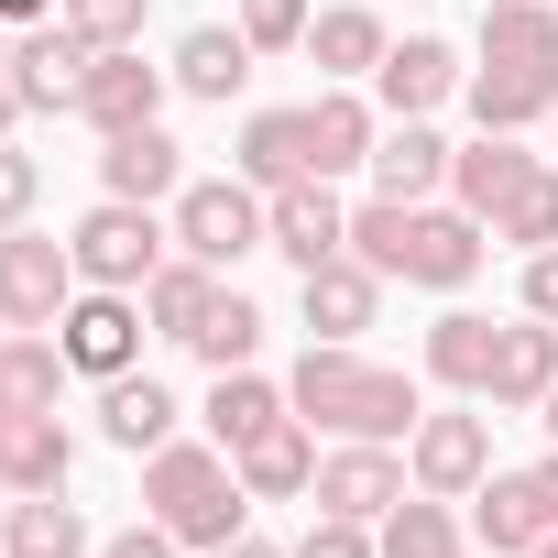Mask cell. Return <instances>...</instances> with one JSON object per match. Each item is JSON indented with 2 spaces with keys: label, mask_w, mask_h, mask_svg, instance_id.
Returning a JSON list of instances; mask_svg holds the SVG:
<instances>
[{
  "label": "cell",
  "mask_w": 558,
  "mask_h": 558,
  "mask_svg": "<svg viewBox=\"0 0 558 558\" xmlns=\"http://www.w3.org/2000/svg\"><path fill=\"white\" fill-rule=\"evenodd\" d=\"M351 252L384 274V286L405 274V286L460 296L471 274H482V252H493V241H482V219H471L460 197H449V208H438V197H427V208H416V197H373V208H351Z\"/></svg>",
  "instance_id": "6da1fadb"
},
{
  "label": "cell",
  "mask_w": 558,
  "mask_h": 558,
  "mask_svg": "<svg viewBox=\"0 0 558 558\" xmlns=\"http://www.w3.org/2000/svg\"><path fill=\"white\" fill-rule=\"evenodd\" d=\"M286 405L307 416V427H329V438H416V384L405 373H384V362H362L351 340H307V362H296V384H286Z\"/></svg>",
  "instance_id": "7a4b0ae2"
},
{
  "label": "cell",
  "mask_w": 558,
  "mask_h": 558,
  "mask_svg": "<svg viewBox=\"0 0 558 558\" xmlns=\"http://www.w3.org/2000/svg\"><path fill=\"white\" fill-rule=\"evenodd\" d=\"M143 514H154L175 547H230V536H241V514H252V493H241L230 449L165 438V449L143 460Z\"/></svg>",
  "instance_id": "3957f363"
},
{
  "label": "cell",
  "mask_w": 558,
  "mask_h": 558,
  "mask_svg": "<svg viewBox=\"0 0 558 558\" xmlns=\"http://www.w3.org/2000/svg\"><path fill=\"white\" fill-rule=\"evenodd\" d=\"M165 230H175V252H197L208 274H230L241 252H274V219H263V186H252V175H186Z\"/></svg>",
  "instance_id": "277c9868"
},
{
  "label": "cell",
  "mask_w": 558,
  "mask_h": 558,
  "mask_svg": "<svg viewBox=\"0 0 558 558\" xmlns=\"http://www.w3.org/2000/svg\"><path fill=\"white\" fill-rule=\"evenodd\" d=\"M77 252L45 241V230H0V329H56L77 307Z\"/></svg>",
  "instance_id": "5b68a950"
},
{
  "label": "cell",
  "mask_w": 558,
  "mask_h": 558,
  "mask_svg": "<svg viewBox=\"0 0 558 558\" xmlns=\"http://www.w3.org/2000/svg\"><path fill=\"white\" fill-rule=\"evenodd\" d=\"M165 241H175V230H154V208H132V197H99V208L66 230L77 274H88V286H121V296H143V286H154Z\"/></svg>",
  "instance_id": "8992f818"
},
{
  "label": "cell",
  "mask_w": 558,
  "mask_h": 558,
  "mask_svg": "<svg viewBox=\"0 0 558 558\" xmlns=\"http://www.w3.org/2000/svg\"><path fill=\"white\" fill-rule=\"evenodd\" d=\"M143 296H121V286H77V307L56 318V340H66V362L88 373V384H110V373H143Z\"/></svg>",
  "instance_id": "52a82bcc"
},
{
  "label": "cell",
  "mask_w": 558,
  "mask_h": 558,
  "mask_svg": "<svg viewBox=\"0 0 558 558\" xmlns=\"http://www.w3.org/2000/svg\"><path fill=\"white\" fill-rule=\"evenodd\" d=\"M405 493H416V471H405L384 438H340V449L318 460V482H307V504H318V514H351V525H384Z\"/></svg>",
  "instance_id": "ba28073f"
},
{
  "label": "cell",
  "mask_w": 558,
  "mask_h": 558,
  "mask_svg": "<svg viewBox=\"0 0 558 558\" xmlns=\"http://www.w3.org/2000/svg\"><path fill=\"white\" fill-rule=\"evenodd\" d=\"M405 471H416V493H449V504H471V493L493 482V416H471V405H449V416H416V438H405Z\"/></svg>",
  "instance_id": "9c48e42d"
},
{
  "label": "cell",
  "mask_w": 558,
  "mask_h": 558,
  "mask_svg": "<svg viewBox=\"0 0 558 558\" xmlns=\"http://www.w3.org/2000/svg\"><path fill=\"white\" fill-rule=\"evenodd\" d=\"M165 88H175V66H143V45H110V56H88V88H77V121L110 143V132H143L154 110H165Z\"/></svg>",
  "instance_id": "30bf717a"
},
{
  "label": "cell",
  "mask_w": 558,
  "mask_h": 558,
  "mask_svg": "<svg viewBox=\"0 0 558 558\" xmlns=\"http://www.w3.org/2000/svg\"><path fill=\"white\" fill-rule=\"evenodd\" d=\"M88 34L56 12V23H34V34H12V88H23V110H77V88H88Z\"/></svg>",
  "instance_id": "8fae6325"
},
{
  "label": "cell",
  "mask_w": 558,
  "mask_h": 558,
  "mask_svg": "<svg viewBox=\"0 0 558 558\" xmlns=\"http://www.w3.org/2000/svg\"><path fill=\"white\" fill-rule=\"evenodd\" d=\"M263 219H274V252H286L296 274H318V263H340V252H351V208L329 197V175L274 186V197H263Z\"/></svg>",
  "instance_id": "7c38bea8"
},
{
  "label": "cell",
  "mask_w": 558,
  "mask_h": 558,
  "mask_svg": "<svg viewBox=\"0 0 558 558\" xmlns=\"http://www.w3.org/2000/svg\"><path fill=\"white\" fill-rule=\"evenodd\" d=\"M99 186H110V197H132V208H165V197L186 186V143H175L165 121L110 132V143H99Z\"/></svg>",
  "instance_id": "4fadbf2b"
},
{
  "label": "cell",
  "mask_w": 558,
  "mask_h": 558,
  "mask_svg": "<svg viewBox=\"0 0 558 558\" xmlns=\"http://www.w3.org/2000/svg\"><path fill=\"white\" fill-rule=\"evenodd\" d=\"M296 307H307V329H318V340H362V329L384 318V274H373L362 252H340V263L296 274Z\"/></svg>",
  "instance_id": "5bb4252c"
},
{
  "label": "cell",
  "mask_w": 558,
  "mask_h": 558,
  "mask_svg": "<svg viewBox=\"0 0 558 558\" xmlns=\"http://www.w3.org/2000/svg\"><path fill=\"white\" fill-rule=\"evenodd\" d=\"M449 88H460V56H449L438 34H405V45H384V66H373V99H384L395 121H427Z\"/></svg>",
  "instance_id": "9a60e30c"
},
{
  "label": "cell",
  "mask_w": 558,
  "mask_h": 558,
  "mask_svg": "<svg viewBox=\"0 0 558 558\" xmlns=\"http://www.w3.org/2000/svg\"><path fill=\"white\" fill-rule=\"evenodd\" d=\"M493 416H525V405H547L558 395V329L547 318H514L504 340H493Z\"/></svg>",
  "instance_id": "2e32d148"
},
{
  "label": "cell",
  "mask_w": 558,
  "mask_h": 558,
  "mask_svg": "<svg viewBox=\"0 0 558 558\" xmlns=\"http://www.w3.org/2000/svg\"><path fill=\"white\" fill-rule=\"evenodd\" d=\"M230 175H252L263 197H274V186H307V175H318L307 110H252V121H241V154H230Z\"/></svg>",
  "instance_id": "e0dca14e"
},
{
  "label": "cell",
  "mask_w": 558,
  "mask_h": 558,
  "mask_svg": "<svg viewBox=\"0 0 558 558\" xmlns=\"http://www.w3.org/2000/svg\"><path fill=\"white\" fill-rule=\"evenodd\" d=\"M230 471H241V493H252V504H296V493L318 482V427H307V416L263 427L252 449H230Z\"/></svg>",
  "instance_id": "ac0fdd59"
},
{
  "label": "cell",
  "mask_w": 558,
  "mask_h": 558,
  "mask_svg": "<svg viewBox=\"0 0 558 558\" xmlns=\"http://www.w3.org/2000/svg\"><path fill=\"white\" fill-rule=\"evenodd\" d=\"M547 110H558V66H504V56L471 66V121H482V132H525V121H547Z\"/></svg>",
  "instance_id": "d6986e66"
},
{
  "label": "cell",
  "mask_w": 558,
  "mask_h": 558,
  "mask_svg": "<svg viewBox=\"0 0 558 558\" xmlns=\"http://www.w3.org/2000/svg\"><path fill=\"white\" fill-rule=\"evenodd\" d=\"M99 438L132 449V460H154V449L175 438V395H165L154 373H110V384H99Z\"/></svg>",
  "instance_id": "ffe728a7"
},
{
  "label": "cell",
  "mask_w": 558,
  "mask_h": 558,
  "mask_svg": "<svg viewBox=\"0 0 558 558\" xmlns=\"http://www.w3.org/2000/svg\"><path fill=\"white\" fill-rule=\"evenodd\" d=\"M471 536H482V558H525V547L558 536V525H547V504H536L525 471H493V482L471 493Z\"/></svg>",
  "instance_id": "44dd1931"
},
{
  "label": "cell",
  "mask_w": 558,
  "mask_h": 558,
  "mask_svg": "<svg viewBox=\"0 0 558 558\" xmlns=\"http://www.w3.org/2000/svg\"><path fill=\"white\" fill-rule=\"evenodd\" d=\"M0 558H99V536H88V514L66 493H23L0 514Z\"/></svg>",
  "instance_id": "7402d4cb"
},
{
  "label": "cell",
  "mask_w": 558,
  "mask_h": 558,
  "mask_svg": "<svg viewBox=\"0 0 558 558\" xmlns=\"http://www.w3.org/2000/svg\"><path fill=\"white\" fill-rule=\"evenodd\" d=\"M241 77H252V34H241V23H197V34L175 45V88H186V99L230 110V99H241Z\"/></svg>",
  "instance_id": "603a6c76"
},
{
  "label": "cell",
  "mask_w": 558,
  "mask_h": 558,
  "mask_svg": "<svg viewBox=\"0 0 558 558\" xmlns=\"http://www.w3.org/2000/svg\"><path fill=\"white\" fill-rule=\"evenodd\" d=\"M525 175H536V154H525L514 132H482L471 154H449V197H460V208H471L482 230H493V208H504V197H514Z\"/></svg>",
  "instance_id": "cb8c5ba5"
},
{
  "label": "cell",
  "mask_w": 558,
  "mask_h": 558,
  "mask_svg": "<svg viewBox=\"0 0 558 558\" xmlns=\"http://www.w3.org/2000/svg\"><path fill=\"white\" fill-rule=\"evenodd\" d=\"M286 416H296V405H286V384H263L252 362L208 384V438H219V449H252L263 427H286Z\"/></svg>",
  "instance_id": "d4e9b609"
},
{
  "label": "cell",
  "mask_w": 558,
  "mask_h": 558,
  "mask_svg": "<svg viewBox=\"0 0 558 558\" xmlns=\"http://www.w3.org/2000/svg\"><path fill=\"white\" fill-rule=\"evenodd\" d=\"M66 471H77V438H66L56 405H34L12 427V449H0V482H12V493H66Z\"/></svg>",
  "instance_id": "484cf974"
},
{
  "label": "cell",
  "mask_w": 558,
  "mask_h": 558,
  "mask_svg": "<svg viewBox=\"0 0 558 558\" xmlns=\"http://www.w3.org/2000/svg\"><path fill=\"white\" fill-rule=\"evenodd\" d=\"M307 143H318V175H351V165H373L384 121H373V99H351V88H318V99H307Z\"/></svg>",
  "instance_id": "4316f807"
},
{
  "label": "cell",
  "mask_w": 558,
  "mask_h": 558,
  "mask_svg": "<svg viewBox=\"0 0 558 558\" xmlns=\"http://www.w3.org/2000/svg\"><path fill=\"white\" fill-rule=\"evenodd\" d=\"M373 186H384V197H416V208H427V197L449 186V143H438L427 121H395V132L373 143Z\"/></svg>",
  "instance_id": "83f0119b"
},
{
  "label": "cell",
  "mask_w": 558,
  "mask_h": 558,
  "mask_svg": "<svg viewBox=\"0 0 558 558\" xmlns=\"http://www.w3.org/2000/svg\"><path fill=\"white\" fill-rule=\"evenodd\" d=\"M493 318H471V307H449L438 329H427V384H449V395H482L493 384Z\"/></svg>",
  "instance_id": "f1b7e54d"
},
{
  "label": "cell",
  "mask_w": 558,
  "mask_h": 558,
  "mask_svg": "<svg viewBox=\"0 0 558 558\" xmlns=\"http://www.w3.org/2000/svg\"><path fill=\"white\" fill-rule=\"evenodd\" d=\"M208 296H219V274H208L197 252H175V263H154V286H143V318H154V340H197V318H208Z\"/></svg>",
  "instance_id": "f546056e"
},
{
  "label": "cell",
  "mask_w": 558,
  "mask_h": 558,
  "mask_svg": "<svg viewBox=\"0 0 558 558\" xmlns=\"http://www.w3.org/2000/svg\"><path fill=\"white\" fill-rule=\"evenodd\" d=\"M307 56H318V77H340V88H351V77H373V66H384V23L362 12V0H340V12H318V23H307Z\"/></svg>",
  "instance_id": "4dcf8cb0"
},
{
  "label": "cell",
  "mask_w": 558,
  "mask_h": 558,
  "mask_svg": "<svg viewBox=\"0 0 558 558\" xmlns=\"http://www.w3.org/2000/svg\"><path fill=\"white\" fill-rule=\"evenodd\" d=\"M373 547H384V558H460V514H449V493H405V504L373 525Z\"/></svg>",
  "instance_id": "1f68e13d"
},
{
  "label": "cell",
  "mask_w": 558,
  "mask_h": 558,
  "mask_svg": "<svg viewBox=\"0 0 558 558\" xmlns=\"http://www.w3.org/2000/svg\"><path fill=\"white\" fill-rule=\"evenodd\" d=\"M482 56H504V66H558V12H547V0H493V12H482Z\"/></svg>",
  "instance_id": "d6a6232c"
},
{
  "label": "cell",
  "mask_w": 558,
  "mask_h": 558,
  "mask_svg": "<svg viewBox=\"0 0 558 558\" xmlns=\"http://www.w3.org/2000/svg\"><path fill=\"white\" fill-rule=\"evenodd\" d=\"M186 351H197V362H208V373H241V362H252V351H263V307H252V296H241V286H219V296H208V318H197V340H186Z\"/></svg>",
  "instance_id": "836d02e7"
},
{
  "label": "cell",
  "mask_w": 558,
  "mask_h": 558,
  "mask_svg": "<svg viewBox=\"0 0 558 558\" xmlns=\"http://www.w3.org/2000/svg\"><path fill=\"white\" fill-rule=\"evenodd\" d=\"M77 362H66V340L56 329H0V384H12L23 405H56V384H66Z\"/></svg>",
  "instance_id": "e575fe53"
},
{
  "label": "cell",
  "mask_w": 558,
  "mask_h": 558,
  "mask_svg": "<svg viewBox=\"0 0 558 558\" xmlns=\"http://www.w3.org/2000/svg\"><path fill=\"white\" fill-rule=\"evenodd\" d=\"M493 241H514V252H558V165H536V175L493 208Z\"/></svg>",
  "instance_id": "d590c367"
},
{
  "label": "cell",
  "mask_w": 558,
  "mask_h": 558,
  "mask_svg": "<svg viewBox=\"0 0 558 558\" xmlns=\"http://www.w3.org/2000/svg\"><path fill=\"white\" fill-rule=\"evenodd\" d=\"M307 0H241V34H252V56H286V45H307Z\"/></svg>",
  "instance_id": "8d00e7d4"
},
{
  "label": "cell",
  "mask_w": 558,
  "mask_h": 558,
  "mask_svg": "<svg viewBox=\"0 0 558 558\" xmlns=\"http://www.w3.org/2000/svg\"><path fill=\"white\" fill-rule=\"evenodd\" d=\"M143 12H154V0H66V23L110 56V45H143Z\"/></svg>",
  "instance_id": "74e56055"
},
{
  "label": "cell",
  "mask_w": 558,
  "mask_h": 558,
  "mask_svg": "<svg viewBox=\"0 0 558 558\" xmlns=\"http://www.w3.org/2000/svg\"><path fill=\"white\" fill-rule=\"evenodd\" d=\"M34 197H45V165H34L23 143H0V230H23V219H34Z\"/></svg>",
  "instance_id": "f35d334b"
},
{
  "label": "cell",
  "mask_w": 558,
  "mask_h": 558,
  "mask_svg": "<svg viewBox=\"0 0 558 558\" xmlns=\"http://www.w3.org/2000/svg\"><path fill=\"white\" fill-rule=\"evenodd\" d=\"M296 558H384V547H373V525H351V514H318V525L296 536Z\"/></svg>",
  "instance_id": "ab89813d"
},
{
  "label": "cell",
  "mask_w": 558,
  "mask_h": 558,
  "mask_svg": "<svg viewBox=\"0 0 558 558\" xmlns=\"http://www.w3.org/2000/svg\"><path fill=\"white\" fill-rule=\"evenodd\" d=\"M525 318L558 329V252H525Z\"/></svg>",
  "instance_id": "60d3db41"
},
{
  "label": "cell",
  "mask_w": 558,
  "mask_h": 558,
  "mask_svg": "<svg viewBox=\"0 0 558 558\" xmlns=\"http://www.w3.org/2000/svg\"><path fill=\"white\" fill-rule=\"evenodd\" d=\"M99 558H175V536L143 514V525H121V536H99Z\"/></svg>",
  "instance_id": "b9f144b4"
},
{
  "label": "cell",
  "mask_w": 558,
  "mask_h": 558,
  "mask_svg": "<svg viewBox=\"0 0 558 558\" xmlns=\"http://www.w3.org/2000/svg\"><path fill=\"white\" fill-rule=\"evenodd\" d=\"M12 121H23V88H12V23H0V143H12Z\"/></svg>",
  "instance_id": "7bdbcfd3"
},
{
  "label": "cell",
  "mask_w": 558,
  "mask_h": 558,
  "mask_svg": "<svg viewBox=\"0 0 558 558\" xmlns=\"http://www.w3.org/2000/svg\"><path fill=\"white\" fill-rule=\"evenodd\" d=\"M66 12V0H0V23H12V34H34V23H56Z\"/></svg>",
  "instance_id": "ee69618b"
},
{
  "label": "cell",
  "mask_w": 558,
  "mask_h": 558,
  "mask_svg": "<svg viewBox=\"0 0 558 558\" xmlns=\"http://www.w3.org/2000/svg\"><path fill=\"white\" fill-rule=\"evenodd\" d=\"M208 558H296V547H263V536L241 525V536H230V547H208Z\"/></svg>",
  "instance_id": "f6af8a7d"
},
{
  "label": "cell",
  "mask_w": 558,
  "mask_h": 558,
  "mask_svg": "<svg viewBox=\"0 0 558 558\" xmlns=\"http://www.w3.org/2000/svg\"><path fill=\"white\" fill-rule=\"evenodd\" d=\"M525 482H536V504H547V525H558V449H547V460H536Z\"/></svg>",
  "instance_id": "bcb514c9"
},
{
  "label": "cell",
  "mask_w": 558,
  "mask_h": 558,
  "mask_svg": "<svg viewBox=\"0 0 558 558\" xmlns=\"http://www.w3.org/2000/svg\"><path fill=\"white\" fill-rule=\"evenodd\" d=\"M23 416H34V405H23L12 384H0V449H12V427H23Z\"/></svg>",
  "instance_id": "7dc6e473"
},
{
  "label": "cell",
  "mask_w": 558,
  "mask_h": 558,
  "mask_svg": "<svg viewBox=\"0 0 558 558\" xmlns=\"http://www.w3.org/2000/svg\"><path fill=\"white\" fill-rule=\"evenodd\" d=\"M536 416H547V438H558V395H547V405H536Z\"/></svg>",
  "instance_id": "c3c4849f"
},
{
  "label": "cell",
  "mask_w": 558,
  "mask_h": 558,
  "mask_svg": "<svg viewBox=\"0 0 558 558\" xmlns=\"http://www.w3.org/2000/svg\"><path fill=\"white\" fill-rule=\"evenodd\" d=\"M525 558H558V536H536V547H525Z\"/></svg>",
  "instance_id": "681fc988"
},
{
  "label": "cell",
  "mask_w": 558,
  "mask_h": 558,
  "mask_svg": "<svg viewBox=\"0 0 558 558\" xmlns=\"http://www.w3.org/2000/svg\"><path fill=\"white\" fill-rule=\"evenodd\" d=\"M547 132H558V110H547Z\"/></svg>",
  "instance_id": "f907efd6"
},
{
  "label": "cell",
  "mask_w": 558,
  "mask_h": 558,
  "mask_svg": "<svg viewBox=\"0 0 558 558\" xmlns=\"http://www.w3.org/2000/svg\"><path fill=\"white\" fill-rule=\"evenodd\" d=\"M460 558H471V547H460Z\"/></svg>",
  "instance_id": "816d5d0a"
}]
</instances>
